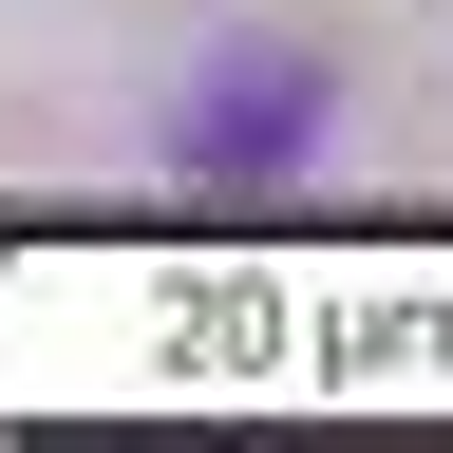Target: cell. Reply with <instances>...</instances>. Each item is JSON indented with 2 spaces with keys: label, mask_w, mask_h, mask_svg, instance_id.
Segmentation results:
<instances>
[{
  "label": "cell",
  "mask_w": 453,
  "mask_h": 453,
  "mask_svg": "<svg viewBox=\"0 0 453 453\" xmlns=\"http://www.w3.org/2000/svg\"><path fill=\"white\" fill-rule=\"evenodd\" d=\"M321 151V57H208L189 113H170V170L246 189V170H303Z\"/></svg>",
  "instance_id": "1"
}]
</instances>
